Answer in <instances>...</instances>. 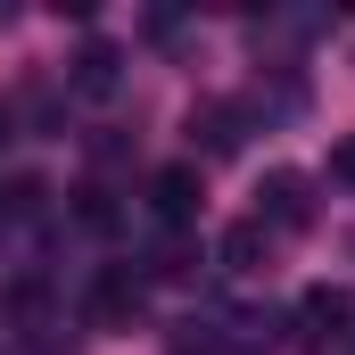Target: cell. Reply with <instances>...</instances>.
<instances>
[{
  "label": "cell",
  "instance_id": "6da1fadb",
  "mask_svg": "<svg viewBox=\"0 0 355 355\" xmlns=\"http://www.w3.org/2000/svg\"><path fill=\"white\" fill-rule=\"evenodd\" d=\"M257 223H265V232H306V223H314V182L306 174H265Z\"/></svg>",
  "mask_w": 355,
  "mask_h": 355
},
{
  "label": "cell",
  "instance_id": "7a4b0ae2",
  "mask_svg": "<svg viewBox=\"0 0 355 355\" xmlns=\"http://www.w3.org/2000/svg\"><path fill=\"white\" fill-rule=\"evenodd\" d=\"M149 215L182 232L190 215H198V166H166V174H149Z\"/></svg>",
  "mask_w": 355,
  "mask_h": 355
},
{
  "label": "cell",
  "instance_id": "3957f363",
  "mask_svg": "<svg viewBox=\"0 0 355 355\" xmlns=\"http://www.w3.org/2000/svg\"><path fill=\"white\" fill-rule=\"evenodd\" d=\"M132 314H141V272H99V289H91V322H99V331H124V322H132Z\"/></svg>",
  "mask_w": 355,
  "mask_h": 355
},
{
  "label": "cell",
  "instance_id": "277c9868",
  "mask_svg": "<svg viewBox=\"0 0 355 355\" xmlns=\"http://www.w3.org/2000/svg\"><path fill=\"white\" fill-rule=\"evenodd\" d=\"M257 257H265V223L248 215V223L223 232V265H232V272H257Z\"/></svg>",
  "mask_w": 355,
  "mask_h": 355
},
{
  "label": "cell",
  "instance_id": "5b68a950",
  "mask_svg": "<svg viewBox=\"0 0 355 355\" xmlns=\"http://www.w3.org/2000/svg\"><path fill=\"white\" fill-rule=\"evenodd\" d=\"M297 314H306V322H314V331H347V289H306V306H297Z\"/></svg>",
  "mask_w": 355,
  "mask_h": 355
},
{
  "label": "cell",
  "instance_id": "8992f818",
  "mask_svg": "<svg viewBox=\"0 0 355 355\" xmlns=\"http://www.w3.org/2000/svg\"><path fill=\"white\" fill-rule=\"evenodd\" d=\"M190 132H207V157H232V149H240V116H232V107H207Z\"/></svg>",
  "mask_w": 355,
  "mask_h": 355
},
{
  "label": "cell",
  "instance_id": "52a82bcc",
  "mask_svg": "<svg viewBox=\"0 0 355 355\" xmlns=\"http://www.w3.org/2000/svg\"><path fill=\"white\" fill-rule=\"evenodd\" d=\"M75 83H83L91 99H99V91H116V50H107V42H91V50H83V67H75Z\"/></svg>",
  "mask_w": 355,
  "mask_h": 355
},
{
  "label": "cell",
  "instance_id": "ba28073f",
  "mask_svg": "<svg viewBox=\"0 0 355 355\" xmlns=\"http://www.w3.org/2000/svg\"><path fill=\"white\" fill-rule=\"evenodd\" d=\"M75 198H83V207H75V215H83L91 232H107V223H116V207H107V190H75Z\"/></svg>",
  "mask_w": 355,
  "mask_h": 355
},
{
  "label": "cell",
  "instance_id": "9c48e42d",
  "mask_svg": "<svg viewBox=\"0 0 355 355\" xmlns=\"http://www.w3.org/2000/svg\"><path fill=\"white\" fill-rule=\"evenodd\" d=\"M331 182H339V190H355V132L331 149Z\"/></svg>",
  "mask_w": 355,
  "mask_h": 355
},
{
  "label": "cell",
  "instance_id": "30bf717a",
  "mask_svg": "<svg viewBox=\"0 0 355 355\" xmlns=\"http://www.w3.org/2000/svg\"><path fill=\"white\" fill-rule=\"evenodd\" d=\"M0 141H8V107H0Z\"/></svg>",
  "mask_w": 355,
  "mask_h": 355
}]
</instances>
